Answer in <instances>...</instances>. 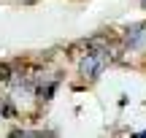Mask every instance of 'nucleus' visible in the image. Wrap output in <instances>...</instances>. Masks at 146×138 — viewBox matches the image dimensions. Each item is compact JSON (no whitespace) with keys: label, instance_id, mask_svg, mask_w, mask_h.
I'll use <instances>...</instances> for the list:
<instances>
[{"label":"nucleus","instance_id":"f257e3e1","mask_svg":"<svg viewBox=\"0 0 146 138\" xmlns=\"http://www.w3.org/2000/svg\"><path fill=\"white\" fill-rule=\"evenodd\" d=\"M108 52L106 49H92V52H87L81 57V65H78V70H81L84 79H98L100 73L106 70V65H108Z\"/></svg>","mask_w":146,"mask_h":138},{"label":"nucleus","instance_id":"f03ea898","mask_svg":"<svg viewBox=\"0 0 146 138\" xmlns=\"http://www.w3.org/2000/svg\"><path fill=\"white\" fill-rule=\"evenodd\" d=\"M143 41H146V22L133 25L130 30H127V46H130V49H138V46H143Z\"/></svg>","mask_w":146,"mask_h":138},{"label":"nucleus","instance_id":"7ed1b4c3","mask_svg":"<svg viewBox=\"0 0 146 138\" xmlns=\"http://www.w3.org/2000/svg\"><path fill=\"white\" fill-rule=\"evenodd\" d=\"M0 81H11V70H8V65H0Z\"/></svg>","mask_w":146,"mask_h":138},{"label":"nucleus","instance_id":"20e7f679","mask_svg":"<svg viewBox=\"0 0 146 138\" xmlns=\"http://www.w3.org/2000/svg\"><path fill=\"white\" fill-rule=\"evenodd\" d=\"M143 3H146V0H143Z\"/></svg>","mask_w":146,"mask_h":138}]
</instances>
